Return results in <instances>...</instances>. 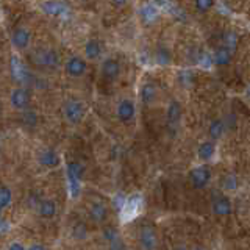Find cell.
I'll list each match as a JSON object with an SVG mask.
<instances>
[{
  "instance_id": "6da1fadb",
  "label": "cell",
  "mask_w": 250,
  "mask_h": 250,
  "mask_svg": "<svg viewBox=\"0 0 250 250\" xmlns=\"http://www.w3.org/2000/svg\"><path fill=\"white\" fill-rule=\"evenodd\" d=\"M143 208H144V197H143V194L135 192V194L127 195V199H125L124 205H122V208L119 211L121 221L124 224H128L131 221H135V219L141 214Z\"/></svg>"
},
{
  "instance_id": "7a4b0ae2",
  "label": "cell",
  "mask_w": 250,
  "mask_h": 250,
  "mask_svg": "<svg viewBox=\"0 0 250 250\" xmlns=\"http://www.w3.org/2000/svg\"><path fill=\"white\" fill-rule=\"evenodd\" d=\"M10 72H11L13 80L18 84L23 86V88H28V86H31L36 80V78L30 74V70L27 69V66L23 64L18 55H11L10 57Z\"/></svg>"
},
{
  "instance_id": "3957f363",
  "label": "cell",
  "mask_w": 250,
  "mask_h": 250,
  "mask_svg": "<svg viewBox=\"0 0 250 250\" xmlns=\"http://www.w3.org/2000/svg\"><path fill=\"white\" fill-rule=\"evenodd\" d=\"M62 116L67 124L78 125L84 119V106L78 99H67L62 104Z\"/></svg>"
},
{
  "instance_id": "277c9868",
  "label": "cell",
  "mask_w": 250,
  "mask_h": 250,
  "mask_svg": "<svg viewBox=\"0 0 250 250\" xmlns=\"http://www.w3.org/2000/svg\"><path fill=\"white\" fill-rule=\"evenodd\" d=\"M189 182L192 185L194 189H205V188L211 183V169L207 166V164H199V166H194L189 174Z\"/></svg>"
},
{
  "instance_id": "5b68a950",
  "label": "cell",
  "mask_w": 250,
  "mask_h": 250,
  "mask_svg": "<svg viewBox=\"0 0 250 250\" xmlns=\"http://www.w3.org/2000/svg\"><path fill=\"white\" fill-rule=\"evenodd\" d=\"M33 61L38 66L45 67V69H58L60 67V55L53 49H39L33 53Z\"/></svg>"
},
{
  "instance_id": "8992f818",
  "label": "cell",
  "mask_w": 250,
  "mask_h": 250,
  "mask_svg": "<svg viewBox=\"0 0 250 250\" xmlns=\"http://www.w3.org/2000/svg\"><path fill=\"white\" fill-rule=\"evenodd\" d=\"M138 241L143 250H156V247H158V234H156L153 225L144 224L141 227L138 233Z\"/></svg>"
},
{
  "instance_id": "52a82bcc",
  "label": "cell",
  "mask_w": 250,
  "mask_h": 250,
  "mask_svg": "<svg viewBox=\"0 0 250 250\" xmlns=\"http://www.w3.org/2000/svg\"><path fill=\"white\" fill-rule=\"evenodd\" d=\"M31 104V94L28 88H23V86H18L14 88L10 94V105L18 109V111H27L28 106Z\"/></svg>"
},
{
  "instance_id": "ba28073f",
  "label": "cell",
  "mask_w": 250,
  "mask_h": 250,
  "mask_svg": "<svg viewBox=\"0 0 250 250\" xmlns=\"http://www.w3.org/2000/svg\"><path fill=\"white\" fill-rule=\"evenodd\" d=\"M211 211H213V214L217 217L230 216L231 211H233L231 199L227 194H222V192L214 194L213 200H211Z\"/></svg>"
},
{
  "instance_id": "9c48e42d",
  "label": "cell",
  "mask_w": 250,
  "mask_h": 250,
  "mask_svg": "<svg viewBox=\"0 0 250 250\" xmlns=\"http://www.w3.org/2000/svg\"><path fill=\"white\" fill-rule=\"evenodd\" d=\"M116 117L122 124H130L136 117V105L131 99H122L116 106Z\"/></svg>"
},
{
  "instance_id": "30bf717a",
  "label": "cell",
  "mask_w": 250,
  "mask_h": 250,
  "mask_svg": "<svg viewBox=\"0 0 250 250\" xmlns=\"http://www.w3.org/2000/svg\"><path fill=\"white\" fill-rule=\"evenodd\" d=\"M64 69H66V74L70 78H80L86 74V70H88V62H86L84 58L78 57V55H72V57L67 58Z\"/></svg>"
},
{
  "instance_id": "8fae6325",
  "label": "cell",
  "mask_w": 250,
  "mask_h": 250,
  "mask_svg": "<svg viewBox=\"0 0 250 250\" xmlns=\"http://www.w3.org/2000/svg\"><path fill=\"white\" fill-rule=\"evenodd\" d=\"M100 74H102V77H104L106 82H109V83L116 82L117 78H119V75H121V64H119V61H117L116 58H105L104 61H102Z\"/></svg>"
},
{
  "instance_id": "7c38bea8",
  "label": "cell",
  "mask_w": 250,
  "mask_h": 250,
  "mask_svg": "<svg viewBox=\"0 0 250 250\" xmlns=\"http://www.w3.org/2000/svg\"><path fill=\"white\" fill-rule=\"evenodd\" d=\"M38 163L39 166H42L45 169H55L61 164V156L57 153V150H53L50 147H45L42 150H39Z\"/></svg>"
},
{
  "instance_id": "4fadbf2b",
  "label": "cell",
  "mask_w": 250,
  "mask_h": 250,
  "mask_svg": "<svg viewBox=\"0 0 250 250\" xmlns=\"http://www.w3.org/2000/svg\"><path fill=\"white\" fill-rule=\"evenodd\" d=\"M31 41V33L25 27H18L13 30L11 33V45L18 50H27L30 47Z\"/></svg>"
},
{
  "instance_id": "5bb4252c",
  "label": "cell",
  "mask_w": 250,
  "mask_h": 250,
  "mask_svg": "<svg viewBox=\"0 0 250 250\" xmlns=\"http://www.w3.org/2000/svg\"><path fill=\"white\" fill-rule=\"evenodd\" d=\"M182 114H183V109H182V105H180V102L170 100L166 109V121H167V127L170 130L178 128L180 121H182Z\"/></svg>"
},
{
  "instance_id": "9a60e30c",
  "label": "cell",
  "mask_w": 250,
  "mask_h": 250,
  "mask_svg": "<svg viewBox=\"0 0 250 250\" xmlns=\"http://www.w3.org/2000/svg\"><path fill=\"white\" fill-rule=\"evenodd\" d=\"M216 153H217V144H216V141L207 139V141H202V143L197 146V158L203 164H207L211 160H214Z\"/></svg>"
},
{
  "instance_id": "2e32d148",
  "label": "cell",
  "mask_w": 250,
  "mask_h": 250,
  "mask_svg": "<svg viewBox=\"0 0 250 250\" xmlns=\"http://www.w3.org/2000/svg\"><path fill=\"white\" fill-rule=\"evenodd\" d=\"M88 213H89V217L92 219L96 224H105L109 217V209L105 203L102 202H91V205L88 208Z\"/></svg>"
},
{
  "instance_id": "e0dca14e",
  "label": "cell",
  "mask_w": 250,
  "mask_h": 250,
  "mask_svg": "<svg viewBox=\"0 0 250 250\" xmlns=\"http://www.w3.org/2000/svg\"><path fill=\"white\" fill-rule=\"evenodd\" d=\"M41 10L47 16H62L69 11V8L62 0H45L41 5Z\"/></svg>"
},
{
  "instance_id": "ac0fdd59",
  "label": "cell",
  "mask_w": 250,
  "mask_h": 250,
  "mask_svg": "<svg viewBox=\"0 0 250 250\" xmlns=\"http://www.w3.org/2000/svg\"><path fill=\"white\" fill-rule=\"evenodd\" d=\"M36 211L41 219H53L57 216V211H58L57 202L53 199H42L39 202V205L36 207Z\"/></svg>"
},
{
  "instance_id": "d6986e66",
  "label": "cell",
  "mask_w": 250,
  "mask_h": 250,
  "mask_svg": "<svg viewBox=\"0 0 250 250\" xmlns=\"http://www.w3.org/2000/svg\"><path fill=\"white\" fill-rule=\"evenodd\" d=\"M139 99L144 105H152L156 100V86L150 82L144 83L141 86V92H139Z\"/></svg>"
},
{
  "instance_id": "ffe728a7",
  "label": "cell",
  "mask_w": 250,
  "mask_h": 250,
  "mask_svg": "<svg viewBox=\"0 0 250 250\" xmlns=\"http://www.w3.org/2000/svg\"><path fill=\"white\" fill-rule=\"evenodd\" d=\"M231 61V50L227 49L225 45L217 47L213 53V62L216 66H229Z\"/></svg>"
},
{
  "instance_id": "44dd1931",
  "label": "cell",
  "mask_w": 250,
  "mask_h": 250,
  "mask_svg": "<svg viewBox=\"0 0 250 250\" xmlns=\"http://www.w3.org/2000/svg\"><path fill=\"white\" fill-rule=\"evenodd\" d=\"M100 53H102V45L97 39H88L84 44V58L94 61L100 57Z\"/></svg>"
},
{
  "instance_id": "7402d4cb",
  "label": "cell",
  "mask_w": 250,
  "mask_h": 250,
  "mask_svg": "<svg viewBox=\"0 0 250 250\" xmlns=\"http://www.w3.org/2000/svg\"><path fill=\"white\" fill-rule=\"evenodd\" d=\"M225 128H227V124L222 121V119H214L211 121L209 127H208V135H209V139L211 141H219L225 133Z\"/></svg>"
},
{
  "instance_id": "603a6c76",
  "label": "cell",
  "mask_w": 250,
  "mask_h": 250,
  "mask_svg": "<svg viewBox=\"0 0 250 250\" xmlns=\"http://www.w3.org/2000/svg\"><path fill=\"white\" fill-rule=\"evenodd\" d=\"M13 203V191L11 188L8 185H2L0 188V209H2V213L11 207Z\"/></svg>"
},
{
  "instance_id": "cb8c5ba5",
  "label": "cell",
  "mask_w": 250,
  "mask_h": 250,
  "mask_svg": "<svg viewBox=\"0 0 250 250\" xmlns=\"http://www.w3.org/2000/svg\"><path fill=\"white\" fill-rule=\"evenodd\" d=\"M139 16L144 23H152L156 18H158V10H156L153 5L147 3L139 10Z\"/></svg>"
},
{
  "instance_id": "d4e9b609",
  "label": "cell",
  "mask_w": 250,
  "mask_h": 250,
  "mask_svg": "<svg viewBox=\"0 0 250 250\" xmlns=\"http://www.w3.org/2000/svg\"><path fill=\"white\" fill-rule=\"evenodd\" d=\"M22 122L27 125V127H35L38 124V114L31 109H27V111H22Z\"/></svg>"
},
{
  "instance_id": "484cf974",
  "label": "cell",
  "mask_w": 250,
  "mask_h": 250,
  "mask_svg": "<svg viewBox=\"0 0 250 250\" xmlns=\"http://www.w3.org/2000/svg\"><path fill=\"white\" fill-rule=\"evenodd\" d=\"M155 60L161 66L169 64V62H170V53H169V50H166V49H158V50H156V53H155Z\"/></svg>"
},
{
  "instance_id": "4316f807",
  "label": "cell",
  "mask_w": 250,
  "mask_h": 250,
  "mask_svg": "<svg viewBox=\"0 0 250 250\" xmlns=\"http://www.w3.org/2000/svg\"><path fill=\"white\" fill-rule=\"evenodd\" d=\"M194 5H195V10L199 13H207L213 8L214 0H194Z\"/></svg>"
},
{
  "instance_id": "83f0119b",
  "label": "cell",
  "mask_w": 250,
  "mask_h": 250,
  "mask_svg": "<svg viewBox=\"0 0 250 250\" xmlns=\"http://www.w3.org/2000/svg\"><path fill=\"white\" fill-rule=\"evenodd\" d=\"M72 234H74V238H75V239H84L86 236H88V230H86V225H84L83 222H78V224L74 227Z\"/></svg>"
},
{
  "instance_id": "f1b7e54d",
  "label": "cell",
  "mask_w": 250,
  "mask_h": 250,
  "mask_svg": "<svg viewBox=\"0 0 250 250\" xmlns=\"http://www.w3.org/2000/svg\"><path fill=\"white\" fill-rule=\"evenodd\" d=\"M238 188V178L234 175H229L224 180V191H234Z\"/></svg>"
},
{
  "instance_id": "f546056e",
  "label": "cell",
  "mask_w": 250,
  "mask_h": 250,
  "mask_svg": "<svg viewBox=\"0 0 250 250\" xmlns=\"http://www.w3.org/2000/svg\"><path fill=\"white\" fill-rule=\"evenodd\" d=\"M108 250H127V247H125L122 238H121V236H117V238L113 239L111 242H108Z\"/></svg>"
},
{
  "instance_id": "4dcf8cb0",
  "label": "cell",
  "mask_w": 250,
  "mask_h": 250,
  "mask_svg": "<svg viewBox=\"0 0 250 250\" xmlns=\"http://www.w3.org/2000/svg\"><path fill=\"white\" fill-rule=\"evenodd\" d=\"M6 250H27V247L23 246L21 241H11L10 244H8Z\"/></svg>"
},
{
  "instance_id": "1f68e13d",
  "label": "cell",
  "mask_w": 250,
  "mask_h": 250,
  "mask_svg": "<svg viewBox=\"0 0 250 250\" xmlns=\"http://www.w3.org/2000/svg\"><path fill=\"white\" fill-rule=\"evenodd\" d=\"M8 231H10V222H8L6 219L3 217L2 222H0V233H2V236H5Z\"/></svg>"
},
{
  "instance_id": "d6a6232c",
  "label": "cell",
  "mask_w": 250,
  "mask_h": 250,
  "mask_svg": "<svg viewBox=\"0 0 250 250\" xmlns=\"http://www.w3.org/2000/svg\"><path fill=\"white\" fill-rule=\"evenodd\" d=\"M27 250H47L41 242H33V244H30L28 247H27Z\"/></svg>"
},
{
  "instance_id": "836d02e7",
  "label": "cell",
  "mask_w": 250,
  "mask_h": 250,
  "mask_svg": "<svg viewBox=\"0 0 250 250\" xmlns=\"http://www.w3.org/2000/svg\"><path fill=\"white\" fill-rule=\"evenodd\" d=\"M111 2H113L114 5H117V6H122L125 2H127V0H111Z\"/></svg>"
},
{
  "instance_id": "e575fe53",
  "label": "cell",
  "mask_w": 250,
  "mask_h": 250,
  "mask_svg": "<svg viewBox=\"0 0 250 250\" xmlns=\"http://www.w3.org/2000/svg\"><path fill=\"white\" fill-rule=\"evenodd\" d=\"M172 250H188V249H186L185 246H175V247L172 249Z\"/></svg>"
},
{
  "instance_id": "d590c367",
  "label": "cell",
  "mask_w": 250,
  "mask_h": 250,
  "mask_svg": "<svg viewBox=\"0 0 250 250\" xmlns=\"http://www.w3.org/2000/svg\"><path fill=\"white\" fill-rule=\"evenodd\" d=\"M247 96L250 97V84H249V88H247Z\"/></svg>"
},
{
  "instance_id": "8d00e7d4",
  "label": "cell",
  "mask_w": 250,
  "mask_h": 250,
  "mask_svg": "<svg viewBox=\"0 0 250 250\" xmlns=\"http://www.w3.org/2000/svg\"><path fill=\"white\" fill-rule=\"evenodd\" d=\"M194 250H205V249H202V247H195Z\"/></svg>"
}]
</instances>
